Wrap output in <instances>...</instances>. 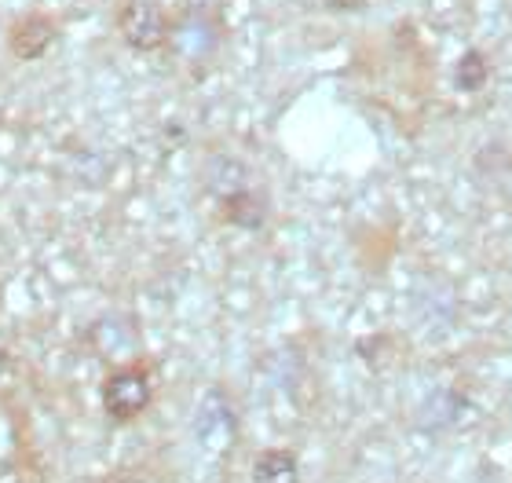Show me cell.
I'll list each match as a JSON object with an SVG mask.
<instances>
[{"mask_svg": "<svg viewBox=\"0 0 512 483\" xmlns=\"http://www.w3.org/2000/svg\"><path fill=\"white\" fill-rule=\"evenodd\" d=\"M121 41L136 52H154L169 41V19L158 0H125L114 15Z\"/></svg>", "mask_w": 512, "mask_h": 483, "instance_id": "cell-1", "label": "cell"}, {"mask_svg": "<svg viewBox=\"0 0 512 483\" xmlns=\"http://www.w3.org/2000/svg\"><path fill=\"white\" fill-rule=\"evenodd\" d=\"M150 403V377L147 370L139 366H125L118 374L107 377L103 385V407H107L110 418L118 421H132L136 414H143Z\"/></svg>", "mask_w": 512, "mask_h": 483, "instance_id": "cell-2", "label": "cell"}, {"mask_svg": "<svg viewBox=\"0 0 512 483\" xmlns=\"http://www.w3.org/2000/svg\"><path fill=\"white\" fill-rule=\"evenodd\" d=\"M11 41V55L15 59H41L44 52H48V44L55 41V22L44 19V15H30V19H22L11 26L8 33Z\"/></svg>", "mask_w": 512, "mask_h": 483, "instance_id": "cell-3", "label": "cell"}, {"mask_svg": "<svg viewBox=\"0 0 512 483\" xmlns=\"http://www.w3.org/2000/svg\"><path fill=\"white\" fill-rule=\"evenodd\" d=\"M253 483H300V462L293 451L271 447L260 451L253 462Z\"/></svg>", "mask_w": 512, "mask_h": 483, "instance_id": "cell-4", "label": "cell"}, {"mask_svg": "<svg viewBox=\"0 0 512 483\" xmlns=\"http://www.w3.org/2000/svg\"><path fill=\"white\" fill-rule=\"evenodd\" d=\"M487 77H491V63H487V55L476 52V48H469V52L454 63V88H458V92H480V88L487 85Z\"/></svg>", "mask_w": 512, "mask_h": 483, "instance_id": "cell-5", "label": "cell"}, {"mask_svg": "<svg viewBox=\"0 0 512 483\" xmlns=\"http://www.w3.org/2000/svg\"><path fill=\"white\" fill-rule=\"evenodd\" d=\"M224 216L238 227H260L264 224V202L238 187L235 194H227L224 198Z\"/></svg>", "mask_w": 512, "mask_h": 483, "instance_id": "cell-6", "label": "cell"}, {"mask_svg": "<svg viewBox=\"0 0 512 483\" xmlns=\"http://www.w3.org/2000/svg\"><path fill=\"white\" fill-rule=\"evenodd\" d=\"M333 8H363L366 0H330Z\"/></svg>", "mask_w": 512, "mask_h": 483, "instance_id": "cell-7", "label": "cell"}, {"mask_svg": "<svg viewBox=\"0 0 512 483\" xmlns=\"http://www.w3.org/2000/svg\"><path fill=\"white\" fill-rule=\"evenodd\" d=\"M121 483H136V480H121Z\"/></svg>", "mask_w": 512, "mask_h": 483, "instance_id": "cell-8", "label": "cell"}]
</instances>
